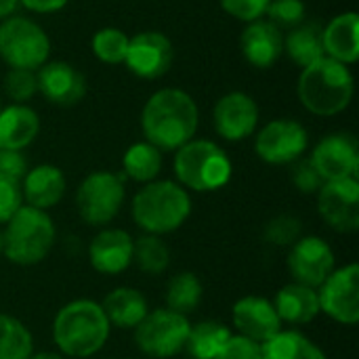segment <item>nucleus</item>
Wrapping results in <instances>:
<instances>
[{
    "label": "nucleus",
    "instance_id": "obj_46",
    "mask_svg": "<svg viewBox=\"0 0 359 359\" xmlns=\"http://www.w3.org/2000/svg\"><path fill=\"white\" fill-rule=\"evenodd\" d=\"M0 111H2V105H0Z\"/></svg>",
    "mask_w": 359,
    "mask_h": 359
},
{
    "label": "nucleus",
    "instance_id": "obj_30",
    "mask_svg": "<svg viewBox=\"0 0 359 359\" xmlns=\"http://www.w3.org/2000/svg\"><path fill=\"white\" fill-rule=\"evenodd\" d=\"M204 297V286L200 278L191 271H181L177 273L166 288V309L179 313V316H189L194 313Z\"/></svg>",
    "mask_w": 359,
    "mask_h": 359
},
{
    "label": "nucleus",
    "instance_id": "obj_38",
    "mask_svg": "<svg viewBox=\"0 0 359 359\" xmlns=\"http://www.w3.org/2000/svg\"><path fill=\"white\" fill-rule=\"evenodd\" d=\"M292 183L297 185L299 191L303 194H318L320 187L326 183L318 168L313 166L311 158H305V160H297L292 162Z\"/></svg>",
    "mask_w": 359,
    "mask_h": 359
},
{
    "label": "nucleus",
    "instance_id": "obj_17",
    "mask_svg": "<svg viewBox=\"0 0 359 359\" xmlns=\"http://www.w3.org/2000/svg\"><path fill=\"white\" fill-rule=\"evenodd\" d=\"M233 326L240 337H246L259 345L267 343L282 330V322L273 309V303L263 297H242L231 309Z\"/></svg>",
    "mask_w": 359,
    "mask_h": 359
},
{
    "label": "nucleus",
    "instance_id": "obj_22",
    "mask_svg": "<svg viewBox=\"0 0 359 359\" xmlns=\"http://www.w3.org/2000/svg\"><path fill=\"white\" fill-rule=\"evenodd\" d=\"M273 309L284 324H294L303 326L309 324L318 318L320 313V301H318V290L303 286V284H286L278 290L273 299Z\"/></svg>",
    "mask_w": 359,
    "mask_h": 359
},
{
    "label": "nucleus",
    "instance_id": "obj_16",
    "mask_svg": "<svg viewBox=\"0 0 359 359\" xmlns=\"http://www.w3.org/2000/svg\"><path fill=\"white\" fill-rule=\"evenodd\" d=\"M212 120L219 137L225 141H242L257 130L259 107L250 95L236 90L217 101Z\"/></svg>",
    "mask_w": 359,
    "mask_h": 359
},
{
    "label": "nucleus",
    "instance_id": "obj_23",
    "mask_svg": "<svg viewBox=\"0 0 359 359\" xmlns=\"http://www.w3.org/2000/svg\"><path fill=\"white\" fill-rule=\"evenodd\" d=\"M326 57L339 63H355L359 57V17L349 11L334 17L322 32Z\"/></svg>",
    "mask_w": 359,
    "mask_h": 359
},
{
    "label": "nucleus",
    "instance_id": "obj_4",
    "mask_svg": "<svg viewBox=\"0 0 359 359\" xmlns=\"http://www.w3.org/2000/svg\"><path fill=\"white\" fill-rule=\"evenodd\" d=\"M353 76L345 63L330 57L303 67L299 78V99L316 116H337L351 103Z\"/></svg>",
    "mask_w": 359,
    "mask_h": 359
},
{
    "label": "nucleus",
    "instance_id": "obj_9",
    "mask_svg": "<svg viewBox=\"0 0 359 359\" xmlns=\"http://www.w3.org/2000/svg\"><path fill=\"white\" fill-rule=\"evenodd\" d=\"M50 42L44 29L25 19L8 17L0 25V57L17 69H38L46 63Z\"/></svg>",
    "mask_w": 359,
    "mask_h": 359
},
{
    "label": "nucleus",
    "instance_id": "obj_36",
    "mask_svg": "<svg viewBox=\"0 0 359 359\" xmlns=\"http://www.w3.org/2000/svg\"><path fill=\"white\" fill-rule=\"evenodd\" d=\"M4 90L15 103L29 101L38 90V80L32 69H17L11 67V72L4 76Z\"/></svg>",
    "mask_w": 359,
    "mask_h": 359
},
{
    "label": "nucleus",
    "instance_id": "obj_21",
    "mask_svg": "<svg viewBox=\"0 0 359 359\" xmlns=\"http://www.w3.org/2000/svg\"><path fill=\"white\" fill-rule=\"evenodd\" d=\"M242 53L246 61L259 69L271 67L284 53V36L269 21H252L242 34Z\"/></svg>",
    "mask_w": 359,
    "mask_h": 359
},
{
    "label": "nucleus",
    "instance_id": "obj_41",
    "mask_svg": "<svg viewBox=\"0 0 359 359\" xmlns=\"http://www.w3.org/2000/svg\"><path fill=\"white\" fill-rule=\"evenodd\" d=\"M0 172L21 181L27 172V160L21 151L15 149H0Z\"/></svg>",
    "mask_w": 359,
    "mask_h": 359
},
{
    "label": "nucleus",
    "instance_id": "obj_12",
    "mask_svg": "<svg viewBox=\"0 0 359 359\" xmlns=\"http://www.w3.org/2000/svg\"><path fill=\"white\" fill-rule=\"evenodd\" d=\"M318 210L328 227L341 233L359 229V183L355 177L326 181L318 191Z\"/></svg>",
    "mask_w": 359,
    "mask_h": 359
},
{
    "label": "nucleus",
    "instance_id": "obj_44",
    "mask_svg": "<svg viewBox=\"0 0 359 359\" xmlns=\"http://www.w3.org/2000/svg\"><path fill=\"white\" fill-rule=\"evenodd\" d=\"M29 359H67L63 358L61 353H50V351H42V353H32Z\"/></svg>",
    "mask_w": 359,
    "mask_h": 359
},
{
    "label": "nucleus",
    "instance_id": "obj_24",
    "mask_svg": "<svg viewBox=\"0 0 359 359\" xmlns=\"http://www.w3.org/2000/svg\"><path fill=\"white\" fill-rule=\"evenodd\" d=\"M40 130V118L23 103L8 105L0 111V149L21 151L27 147Z\"/></svg>",
    "mask_w": 359,
    "mask_h": 359
},
{
    "label": "nucleus",
    "instance_id": "obj_19",
    "mask_svg": "<svg viewBox=\"0 0 359 359\" xmlns=\"http://www.w3.org/2000/svg\"><path fill=\"white\" fill-rule=\"evenodd\" d=\"M88 261L103 276H118L133 265V238L124 229H101L90 246Z\"/></svg>",
    "mask_w": 359,
    "mask_h": 359
},
{
    "label": "nucleus",
    "instance_id": "obj_27",
    "mask_svg": "<svg viewBox=\"0 0 359 359\" xmlns=\"http://www.w3.org/2000/svg\"><path fill=\"white\" fill-rule=\"evenodd\" d=\"M261 359H328L326 353L297 330H280L261 345Z\"/></svg>",
    "mask_w": 359,
    "mask_h": 359
},
{
    "label": "nucleus",
    "instance_id": "obj_8",
    "mask_svg": "<svg viewBox=\"0 0 359 359\" xmlns=\"http://www.w3.org/2000/svg\"><path fill=\"white\" fill-rule=\"evenodd\" d=\"M189 330H191L189 318L179 316L164 307V309L149 311L143 318V322L135 328V343L137 349L147 358H175L177 353L185 351Z\"/></svg>",
    "mask_w": 359,
    "mask_h": 359
},
{
    "label": "nucleus",
    "instance_id": "obj_14",
    "mask_svg": "<svg viewBox=\"0 0 359 359\" xmlns=\"http://www.w3.org/2000/svg\"><path fill=\"white\" fill-rule=\"evenodd\" d=\"M172 44L160 32H141L128 40V50L124 63L139 78H160L170 69L172 63Z\"/></svg>",
    "mask_w": 359,
    "mask_h": 359
},
{
    "label": "nucleus",
    "instance_id": "obj_25",
    "mask_svg": "<svg viewBox=\"0 0 359 359\" xmlns=\"http://www.w3.org/2000/svg\"><path fill=\"white\" fill-rule=\"evenodd\" d=\"M101 309L111 326L128 328V330H135L143 322V318L149 313L147 299L139 290L128 288V286H120L111 290L103 299Z\"/></svg>",
    "mask_w": 359,
    "mask_h": 359
},
{
    "label": "nucleus",
    "instance_id": "obj_45",
    "mask_svg": "<svg viewBox=\"0 0 359 359\" xmlns=\"http://www.w3.org/2000/svg\"><path fill=\"white\" fill-rule=\"evenodd\" d=\"M0 257H2V229H0Z\"/></svg>",
    "mask_w": 359,
    "mask_h": 359
},
{
    "label": "nucleus",
    "instance_id": "obj_32",
    "mask_svg": "<svg viewBox=\"0 0 359 359\" xmlns=\"http://www.w3.org/2000/svg\"><path fill=\"white\" fill-rule=\"evenodd\" d=\"M34 339L27 326L6 313H0V359H29Z\"/></svg>",
    "mask_w": 359,
    "mask_h": 359
},
{
    "label": "nucleus",
    "instance_id": "obj_31",
    "mask_svg": "<svg viewBox=\"0 0 359 359\" xmlns=\"http://www.w3.org/2000/svg\"><path fill=\"white\" fill-rule=\"evenodd\" d=\"M133 263L147 276H160L170 265V250L160 236L143 233L133 240Z\"/></svg>",
    "mask_w": 359,
    "mask_h": 359
},
{
    "label": "nucleus",
    "instance_id": "obj_39",
    "mask_svg": "<svg viewBox=\"0 0 359 359\" xmlns=\"http://www.w3.org/2000/svg\"><path fill=\"white\" fill-rule=\"evenodd\" d=\"M271 0H221V6L240 21H257L265 15Z\"/></svg>",
    "mask_w": 359,
    "mask_h": 359
},
{
    "label": "nucleus",
    "instance_id": "obj_26",
    "mask_svg": "<svg viewBox=\"0 0 359 359\" xmlns=\"http://www.w3.org/2000/svg\"><path fill=\"white\" fill-rule=\"evenodd\" d=\"M322 32H324V27L316 21L301 23V25L292 27L290 34L284 38V50L301 67L313 65L316 61L326 57Z\"/></svg>",
    "mask_w": 359,
    "mask_h": 359
},
{
    "label": "nucleus",
    "instance_id": "obj_2",
    "mask_svg": "<svg viewBox=\"0 0 359 359\" xmlns=\"http://www.w3.org/2000/svg\"><path fill=\"white\" fill-rule=\"evenodd\" d=\"M111 332L99 303L76 299L59 309L53 322V341L63 358L84 359L99 353Z\"/></svg>",
    "mask_w": 359,
    "mask_h": 359
},
{
    "label": "nucleus",
    "instance_id": "obj_20",
    "mask_svg": "<svg viewBox=\"0 0 359 359\" xmlns=\"http://www.w3.org/2000/svg\"><path fill=\"white\" fill-rule=\"evenodd\" d=\"M65 177L61 168L53 164H40L25 172L21 179V194L27 206L38 210H48L57 206L65 196Z\"/></svg>",
    "mask_w": 359,
    "mask_h": 359
},
{
    "label": "nucleus",
    "instance_id": "obj_3",
    "mask_svg": "<svg viewBox=\"0 0 359 359\" xmlns=\"http://www.w3.org/2000/svg\"><path fill=\"white\" fill-rule=\"evenodd\" d=\"M191 215V198L175 181H151L133 200V221L151 236L177 231Z\"/></svg>",
    "mask_w": 359,
    "mask_h": 359
},
{
    "label": "nucleus",
    "instance_id": "obj_11",
    "mask_svg": "<svg viewBox=\"0 0 359 359\" xmlns=\"http://www.w3.org/2000/svg\"><path fill=\"white\" fill-rule=\"evenodd\" d=\"M309 145V135L297 120H273L265 124L255 141L257 156L267 164H292L301 160Z\"/></svg>",
    "mask_w": 359,
    "mask_h": 359
},
{
    "label": "nucleus",
    "instance_id": "obj_33",
    "mask_svg": "<svg viewBox=\"0 0 359 359\" xmlns=\"http://www.w3.org/2000/svg\"><path fill=\"white\" fill-rule=\"evenodd\" d=\"M128 36L118 27H103L93 36V53L103 63H124L128 50Z\"/></svg>",
    "mask_w": 359,
    "mask_h": 359
},
{
    "label": "nucleus",
    "instance_id": "obj_34",
    "mask_svg": "<svg viewBox=\"0 0 359 359\" xmlns=\"http://www.w3.org/2000/svg\"><path fill=\"white\" fill-rule=\"evenodd\" d=\"M303 233V223L297 217L280 215L265 225V240L273 246H292Z\"/></svg>",
    "mask_w": 359,
    "mask_h": 359
},
{
    "label": "nucleus",
    "instance_id": "obj_42",
    "mask_svg": "<svg viewBox=\"0 0 359 359\" xmlns=\"http://www.w3.org/2000/svg\"><path fill=\"white\" fill-rule=\"evenodd\" d=\"M19 2L36 13H55L67 4V0H19Z\"/></svg>",
    "mask_w": 359,
    "mask_h": 359
},
{
    "label": "nucleus",
    "instance_id": "obj_43",
    "mask_svg": "<svg viewBox=\"0 0 359 359\" xmlns=\"http://www.w3.org/2000/svg\"><path fill=\"white\" fill-rule=\"evenodd\" d=\"M19 6V0H0V19H6L15 8Z\"/></svg>",
    "mask_w": 359,
    "mask_h": 359
},
{
    "label": "nucleus",
    "instance_id": "obj_28",
    "mask_svg": "<svg viewBox=\"0 0 359 359\" xmlns=\"http://www.w3.org/2000/svg\"><path fill=\"white\" fill-rule=\"evenodd\" d=\"M229 339H231V330L225 324L206 320L191 326L185 343V351L191 359H217Z\"/></svg>",
    "mask_w": 359,
    "mask_h": 359
},
{
    "label": "nucleus",
    "instance_id": "obj_35",
    "mask_svg": "<svg viewBox=\"0 0 359 359\" xmlns=\"http://www.w3.org/2000/svg\"><path fill=\"white\" fill-rule=\"evenodd\" d=\"M265 15L269 23L276 27H297L305 19V4L303 0H271Z\"/></svg>",
    "mask_w": 359,
    "mask_h": 359
},
{
    "label": "nucleus",
    "instance_id": "obj_6",
    "mask_svg": "<svg viewBox=\"0 0 359 359\" xmlns=\"http://www.w3.org/2000/svg\"><path fill=\"white\" fill-rule=\"evenodd\" d=\"M233 166L229 156L212 141H189L177 149L175 175L181 187L191 191H217L231 179Z\"/></svg>",
    "mask_w": 359,
    "mask_h": 359
},
{
    "label": "nucleus",
    "instance_id": "obj_10",
    "mask_svg": "<svg viewBox=\"0 0 359 359\" xmlns=\"http://www.w3.org/2000/svg\"><path fill=\"white\" fill-rule=\"evenodd\" d=\"M320 311L330 320L355 326L359 322V265L349 263L334 269L326 282L318 288Z\"/></svg>",
    "mask_w": 359,
    "mask_h": 359
},
{
    "label": "nucleus",
    "instance_id": "obj_15",
    "mask_svg": "<svg viewBox=\"0 0 359 359\" xmlns=\"http://www.w3.org/2000/svg\"><path fill=\"white\" fill-rule=\"evenodd\" d=\"M311 162L324 181L355 177L359 170V149L355 137L347 133L324 137L316 145L311 154Z\"/></svg>",
    "mask_w": 359,
    "mask_h": 359
},
{
    "label": "nucleus",
    "instance_id": "obj_29",
    "mask_svg": "<svg viewBox=\"0 0 359 359\" xmlns=\"http://www.w3.org/2000/svg\"><path fill=\"white\" fill-rule=\"evenodd\" d=\"M124 177L137 183H151L162 170V151L147 141L135 143L122 158Z\"/></svg>",
    "mask_w": 359,
    "mask_h": 359
},
{
    "label": "nucleus",
    "instance_id": "obj_40",
    "mask_svg": "<svg viewBox=\"0 0 359 359\" xmlns=\"http://www.w3.org/2000/svg\"><path fill=\"white\" fill-rule=\"evenodd\" d=\"M217 359H261V345L246 337L231 334Z\"/></svg>",
    "mask_w": 359,
    "mask_h": 359
},
{
    "label": "nucleus",
    "instance_id": "obj_37",
    "mask_svg": "<svg viewBox=\"0 0 359 359\" xmlns=\"http://www.w3.org/2000/svg\"><path fill=\"white\" fill-rule=\"evenodd\" d=\"M23 206L21 181L0 172V225H4Z\"/></svg>",
    "mask_w": 359,
    "mask_h": 359
},
{
    "label": "nucleus",
    "instance_id": "obj_5",
    "mask_svg": "<svg viewBox=\"0 0 359 359\" xmlns=\"http://www.w3.org/2000/svg\"><path fill=\"white\" fill-rule=\"evenodd\" d=\"M2 231V255L21 267L42 263L55 246L57 229L46 210L23 204Z\"/></svg>",
    "mask_w": 359,
    "mask_h": 359
},
{
    "label": "nucleus",
    "instance_id": "obj_18",
    "mask_svg": "<svg viewBox=\"0 0 359 359\" xmlns=\"http://www.w3.org/2000/svg\"><path fill=\"white\" fill-rule=\"evenodd\" d=\"M38 90L55 105H76L86 95L84 76L65 61H50L38 67Z\"/></svg>",
    "mask_w": 359,
    "mask_h": 359
},
{
    "label": "nucleus",
    "instance_id": "obj_1",
    "mask_svg": "<svg viewBox=\"0 0 359 359\" xmlns=\"http://www.w3.org/2000/svg\"><path fill=\"white\" fill-rule=\"evenodd\" d=\"M198 122L196 101L179 88L154 93L141 114L145 139L160 151H175L189 143L198 130Z\"/></svg>",
    "mask_w": 359,
    "mask_h": 359
},
{
    "label": "nucleus",
    "instance_id": "obj_13",
    "mask_svg": "<svg viewBox=\"0 0 359 359\" xmlns=\"http://www.w3.org/2000/svg\"><path fill=\"white\" fill-rule=\"evenodd\" d=\"M337 269V259L326 240L320 236L299 238L288 252V271L297 284L320 288Z\"/></svg>",
    "mask_w": 359,
    "mask_h": 359
},
{
    "label": "nucleus",
    "instance_id": "obj_7",
    "mask_svg": "<svg viewBox=\"0 0 359 359\" xmlns=\"http://www.w3.org/2000/svg\"><path fill=\"white\" fill-rule=\"evenodd\" d=\"M124 179V175L109 170H97L84 177L76 191V208L86 225L103 227L118 217L126 196Z\"/></svg>",
    "mask_w": 359,
    "mask_h": 359
}]
</instances>
